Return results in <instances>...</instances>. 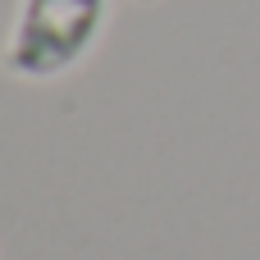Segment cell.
Masks as SVG:
<instances>
[{"label": "cell", "instance_id": "obj_1", "mask_svg": "<svg viewBox=\"0 0 260 260\" xmlns=\"http://www.w3.org/2000/svg\"><path fill=\"white\" fill-rule=\"evenodd\" d=\"M105 23L110 0H18L0 64L18 82H55L96 50Z\"/></svg>", "mask_w": 260, "mask_h": 260}, {"label": "cell", "instance_id": "obj_2", "mask_svg": "<svg viewBox=\"0 0 260 260\" xmlns=\"http://www.w3.org/2000/svg\"><path fill=\"white\" fill-rule=\"evenodd\" d=\"M137 5H160V0H137Z\"/></svg>", "mask_w": 260, "mask_h": 260}]
</instances>
